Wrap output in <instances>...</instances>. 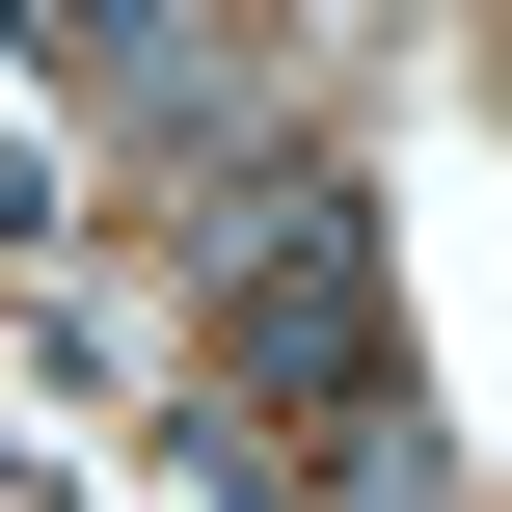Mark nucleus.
<instances>
[{
  "label": "nucleus",
  "mask_w": 512,
  "mask_h": 512,
  "mask_svg": "<svg viewBox=\"0 0 512 512\" xmlns=\"http://www.w3.org/2000/svg\"><path fill=\"white\" fill-rule=\"evenodd\" d=\"M243 351H270V378H351V351H378V243H351V189H243Z\"/></svg>",
  "instance_id": "obj_1"
},
{
  "label": "nucleus",
  "mask_w": 512,
  "mask_h": 512,
  "mask_svg": "<svg viewBox=\"0 0 512 512\" xmlns=\"http://www.w3.org/2000/svg\"><path fill=\"white\" fill-rule=\"evenodd\" d=\"M27 27H54V54H135V27H162V0H27Z\"/></svg>",
  "instance_id": "obj_2"
}]
</instances>
